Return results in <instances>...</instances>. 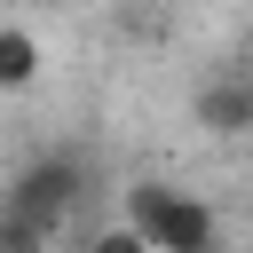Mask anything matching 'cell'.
<instances>
[{
	"mask_svg": "<svg viewBox=\"0 0 253 253\" xmlns=\"http://www.w3.org/2000/svg\"><path fill=\"white\" fill-rule=\"evenodd\" d=\"M47 245H55V237H40V229H32V221H16V213L0 221V253H47Z\"/></svg>",
	"mask_w": 253,
	"mask_h": 253,
	"instance_id": "6",
	"label": "cell"
},
{
	"mask_svg": "<svg viewBox=\"0 0 253 253\" xmlns=\"http://www.w3.org/2000/svg\"><path fill=\"white\" fill-rule=\"evenodd\" d=\"M190 119H198L213 142H237V134H253V71H213V79L190 95Z\"/></svg>",
	"mask_w": 253,
	"mask_h": 253,
	"instance_id": "3",
	"label": "cell"
},
{
	"mask_svg": "<svg viewBox=\"0 0 253 253\" xmlns=\"http://www.w3.org/2000/svg\"><path fill=\"white\" fill-rule=\"evenodd\" d=\"M32 79H40V40H32L24 24H0V87L24 95Z\"/></svg>",
	"mask_w": 253,
	"mask_h": 253,
	"instance_id": "4",
	"label": "cell"
},
{
	"mask_svg": "<svg viewBox=\"0 0 253 253\" xmlns=\"http://www.w3.org/2000/svg\"><path fill=\"white\" fill-rule=\"evenodd\" d=\"M87 198H95V166H87V150H40V158H24L16 182H8V213L32 221L40 237H63V229L79 221Z\"/></svg>",
	"mask_w": 253,
	"mask_h": 253,
	"instance_id": "1",
	"label": "cell"
},
{
	"mask_svg": "<svg viewBox=\"0 0 253 253\" xmlns=\"http://www.w3.org/2000/svg\"><path fill=\"white\" fill-rule=\"evenodd\" d=\"M119 221H134V229L150 237V253H229V245H221L213 206H206V198H190V190H174L166 174H134V182H126V213H119Z\"/></svg>",
	"mask_w": 253,
	"mask_h": 253,
	"instance_id": "2",
	"label": "cell"
},
{
	"mask_svg": "<svg viewBox=\"0 0 253 253\" xmlns=\"http://www.w3.org/2000/svg\"><path fill=\"white\" fill-rule=\"evenodd\" d=\"M79 253H150V237H142L134 221H111V229H95Z\"/></svg>",
	"mask_w": 253,
	"mask_h": 253,
	"instance_id": "5",
	"label": "cell"
}]
</instances>
